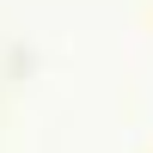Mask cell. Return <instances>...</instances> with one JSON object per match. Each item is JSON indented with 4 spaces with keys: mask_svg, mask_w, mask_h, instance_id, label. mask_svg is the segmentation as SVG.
<instances>
[]
</instances>
